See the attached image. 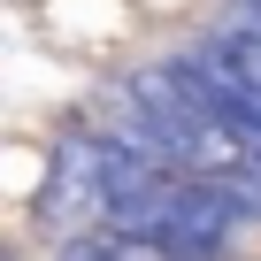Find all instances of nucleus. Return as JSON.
Wrapping results in <instances>:
<instances>
[{
  "instance_id": "1",
  "label": "nucleus",
  "mask_w": 261,
  "mask_h": 261,
  "mask_svg": "<svg viewBox=\"0 0 261 261\" xmlns=\"http://www.w3.org/2000/svg\"><path fill=\"white\" fill-rule=\"evenodd\" d=\"M200 54H207L246 100H261V16H253V8H230V16L200 39Z\"/></svg>"
},
{
  "instance_id": "2",
  "label": "nucleus",
  "mask_w": 261,
  "mask_h": 261,
  "mask_svg": "<svg viewBox=\"0 0 261 261\" xmlns=\"http://www.w3.org/2000/svg\"><path fill=\"white\" fill-rule=\"evenodd\" d=\"M8 261H23V253H8Z\"/></svg>"
}]
</instances>
